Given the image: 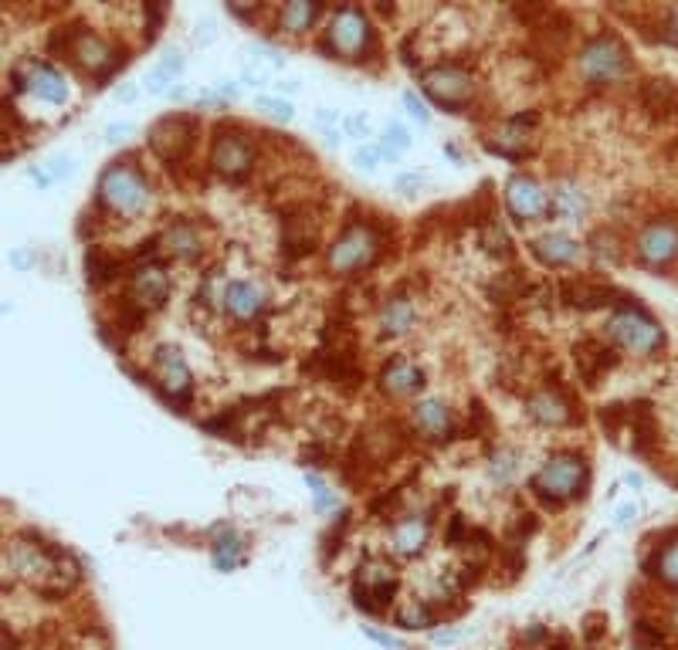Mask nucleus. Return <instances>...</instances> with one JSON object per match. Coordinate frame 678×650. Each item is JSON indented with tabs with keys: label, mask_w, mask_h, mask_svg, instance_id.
I'll return each instance as SVG.
<instances>
[{
	"label": "nucleus",
	"mask_w": 678,
	"mask_h": 650,
	"mask_svg": "<svg viewBox=\"0 0 678 650\" xmlns=\"http://www.w3.org/2000/svg\"><path fill=\"white\" fill-rule=\"evenodd\" d=\"M638 254L645 265L662 268L678 254V224L672 221H651L638 234Z\"/></svg>",
	"instance_id": "11"
},
{
	"label": "nucleus",
	"mask_w": 678,
	"mask_h": 650,
	"mask_svg": "<svg viewBox=\"0 0 678 650\" xmlns=\"http://www.w3.org/2000/svg\"><path fill=\"white\" fill-rule=\"evenodd\" d=\"M312 126H316L319 133H329V129L339 126V112L336 109H326V105H319V109L312 112Z\"/></svg>",
	"instance_id": "42"
},
{
	"label": "nucleus",
	"mask_w": 678,
	"mask_h": 650,
	"mask_svg": "<svg viewBox=\"0 0 678 650\" xmlns=\"http://www.w3.org/2000/svg\"><path fill=\"white\" fill-rule=\"evenodd\" d=\"M309 488H312V502H316L319 512H329V508H336V495L329 491V485L323 478H316V474H309Z\"/></svg>",
	"instance_id": "36"
},
{
	"label": "nucleus",
	"mask_w": 678,
	"mask_h": 650,
	"mask_svg": "<svg viewBox=\"0 0 678 650\" xmlns=\"http://www.w3.org/2000/svg\"><path fill=\"white\" fill-rule=\"evenodd\" d=\"M167 292H170V281H167V271L160 265H146L133 275V302L139 309H156V305H163L167 302Z\"/></svg>",
	"instance_id": "18"
},
{
	"label": "nucleus",
	"mask_w": 678,
	"mask_h": 650,
	"mask_svg": "<svg viewBox=\"0 0 678 650\" xmlns=\"http://www.w3.org/2000/svg\"><path fill=\"white\" fill-rule=\"evenodd\" d=\"M214 34H217V31L211 28V21H201V24H197V31H194V45H201V48H204V45H211Z\"/></svg>",
	"instance_id": "45"
},
{
	"label": "nucleus",
	"mask_w": 678,
	"mask_h": 650,
	"mask_svg": "<svg viewBox=\"0 0 678 650\" xmlns=\"http://www.w3.org/2000/svg\"><path fill=\"white\" fill-rule=\"evenodd\" d=\"M458 637H462V630H445V634H434V644H451Z\"/></svg>",
	"instance_id": "55"
},
{
	"label": "nucleus",
	"mask_w": 678,
	"mask_h": 650,
	"mask_svg": "<svg viewBox=\"0 0 678 650\" xmlns=\"http://www.w3.org/2000/svg\"><path fill=\"white\" fill-rule=\"evenodd\" d=\"M404 109L411 112L417 122H428V109H424V102H421V95H417V92H404Z\"/></svg>",
	"instance_id": "44"
},
{
	"label": "nucleus",
	"mask_w": 678,
	"mask_h": 650,
	"mask_svg": "<svg viewBox=\"0 0 678 650\" xmlns=\"http://www.w3.org/2000/svg\"><path fill=\"white\" fill-rule=\"evenodd\" d=\"M72 58H75L78 68H85V72H92V75H106V72H112V68L119 65L116 48H112L106 38L92 34V31H82L72 41Z\"/></svg>",
	"instance_id": "13"
},
{
	"label": "nucleus",
	"mask_w": 678,
	"mask_h": 650,
	"mask_svg": "<svg viewBox=\"0 0 678 650\" xmlns=\"http://www.w3.org/2000/svg\"><path fill=\"white\" fill-rule=\"evenodd\" d=\"M363 634H367L370 640H377V644H384L390 650H397V640L387 634V630H377V627H363Z\"/></svg>",
	"instance_id": "46"
},
{
	"label": "nucleus",
	"mask_w": 678,
	"mask_h": 650,
	"mask_svg": "<svg viewBox=\"0 0 678 650\" xmlns=\"http://www.w3.org/2000/svg\"><path fill=\"white\" fill-rule=\"evenodd\" d=\"M417 322V309L411 298H390L384 305V312H380V329L390 332V336H404V332H411Z\"/></svg>",
	"instance_id": "25"
},
{
	"label": "nucleus",
	"mask_w": 678,
	"mask_h": 650,
	"mask_svg": "<svg viewBox=\"0 0 678 650\" xmlns=\"http://www.w3.org/2000/svg\"><path fill=\"white\" fill-rule=\"evenodd\" d=\"M390 542H394V549L401 556H417L424 549V542H428V522L424 518H404V522L394 525Z\"/></svg>",
	"instance_id": "24"
},
{
	"label": "nucleus",
	"mask_w": 678,
	"mask_h": 650,
	"mask_svg": "<svg viewBox=\"0 0 678 650\" xmlns=\"http://www.w3.org/2000/svg\"><path fill=\"white\" fill-rule=\"evenodd\" d=\"M224 309H228L231 319L238 322H251L258 312L265 309V292L258 281H231L224 288Z\"/></svg>",
	"instance_id": "17"
},
{
	"label": "nucleus",
	"mask_w": 678,
	"mask_h": 650,
	"mask_svg": "<svg viewBox=\"0 0 678 650\" xmlns=\"http://www.w3.org/2000/svg\"><path fill=\"white\" fill-rule=\"evenodd\" d=\"M4 576L7 583L24 579V583H34L48 593H62L68 586H75L78 562L65 556L62 549L41 546L31 539H11L4 549Z\"/></svg>",
	"instance_id": "1"
},
{
	"label": "nucleus",
	"mask_w": 678,
	"mask_h": 650,
	"mask_svg": "<svg viewBox=\"0 0 678 650\" xmlns=\"http://www.w3.org/2000/svg\"><path fill=\"white\" fill-rule=\"evenodd\" d=\"M343 129H346V136H353V139H367L370 136V116L367 112H353V116L343 119Z\"/></svg>",
	"instance_id": "39"
},
{
	"label": "nucleus",
	"mask_w": 678,
	"mask_h": 650,
	"mask_svg": "<svg viewBox=\"0 0 678 650\" xmlns=\"http://www.w3.org/2000/svg\"><path fill=\"white\" fill-rule=\"evenodd\" d=\"M241 559H245V539L231 529L217 532L214 535V566L221 569V573H234V569L241 566Z\"/></svg>",
	"instance_id": "27"
},
{
	"label": "nucleus",
	"mask_w": 678,
	"mask_h": 650,
	"mask_svg": "<svg viewBox=\"0 0 678 650\" xmlns=\"http://www.w3.org/2000/svg\"><path fill=\"white\" fill-rule=\"evenodd\" d=\"M167 99L170 102H180V99H190V89L187 85H173V89L167 92Z\"/></svg>",
	"instance_id": "53"
},
{
	"label": "nucleus",
	"mask_w": 678,
	"mask_h": 650,
	"mask_svg": "<svg viewBox=\"0 0 678 650\" xmlns=\"http://www.w3.org/2000/svg\"><path fill=\"white\" fill-rule=\"evenodd\" d=\"M153 370H156V383H160V390L167 393V397L184 400L190 393V370H187V363H184V356H180L177 346L156 349Z\"/></svg>",
	"instance_id": "12"
},
{
	"label": "nucleus",
	"mask_w": 678,
	"mask_h": 650,
	"mask_svg": "<svg viewBox=\"0 0 678 650\" xmlns=\"http://www.w3.org/2000/svg\"><path fill=\"white\" fill-rule=\"evenodd\" d=\"M370 45V24L360 7H336L329 21V48L339 58H356Z\"/></svg>",
	"instance_id": "8"
},
{
	"label": "nucleus",
	"mask_w": 678,
	"mask_h": 650,
	"mask_svg": "<svg viewBox=\"0 0 678 650\" xmlns=\"http://www.w3.org/2000/svg\"><path fill=\"white\" fill-rule=\"evenodd\" d=\"M611 336L621 349H628V353H651V349H658L665 342V332L662 325L651 319L648 312L641 309H621L614 312L611 319Z\"/></svg>",
	"instance_id": "5"
},
{
	"label": "nucleus",
	"mask_w": 678,
	"mask_h": 650,
	"mask_svg": "<svg viewBox=\"0 0 678 650\" xmlns=\"http://www.w3.org/2000/svg\"><path fill=\"white\" fill-rule=\"evenodd\" d=\"M536 116H523V119H509L502 122V126H495L489 136H485V149H492V153L499 156H509V160H516V156H526L529 153V143H533V133H529V122Z\"/></svg>",
	"instance_id": "15"
},
{
	"label": "nucleus",
	"mask_w": 678,
	"mask_h": 650,
	"mask_svg": "<svg viewBox=\"0 0 678 650\" xmlns=\"http://www.w3.org/2000/svg\"><path fill=\"white\" fill-rule=\"evenodd\" d=\"M319 11H323V7L306 4V0H295V4H285L282 11H278V24H282V31L299 34V31L312 28V21L319 17Z\"/></svg>",
	"instance_id": "29"
},
{
	"label": "nucleus",
	"mask_w": 678,
	"mask_h": 650,
	"mask_svg": "<svg viewBox=\"0 0 678 650\" xmlns=\"http://www.w3.org/2000/svg\"><path fill=\"white\" fill-rule=\"evenodd\" d=\"M373 254H377V234L363 224L346 227V231L336 237L333 248H329V268L339 271V275L360 271L363 265H370Z\"/></svg>",
	"instance_id": "6"
},
{
	"label": "nucleus",
	"mask_w": 678,
	"mask_h": 650,
	"mask_svg": "<svg viewBox=\"0 0 678 650\" xmlns=\"http://www.w3.org/2000/svg\"><path fill=\"white\" fill-rule=\"evenodd\" d=\"M634 515H638V505H634V502L621 505V508H617V525H631Z\"/></svg>",
	"instance_id": "49"
},
{
	"label": "nucleus",
	"mask_w": 678,
	"mask_h": 650,
	"mask_svg": "<svg viewBox=\"0 0 678 650\" xmlns=\"http://www.w3.org/2000/svg\"><path fill=\"white\" fill-rule=\"evenodd\" d=\"M211 160H214V170L224 173V177H241V173H248L251 163H255V146H251V139L245 136L228 133L214 143Z\"/></svg>",
	"instance_id": "14"
},
{
	"label": "nucleus",
	"mask_w": 678,
	"mask_h": 650,
	"mask_svg": "<svg viewBox=\"0 0 678 650\" xmlns=\"http://www.w3.org/2000/svg\"><path fill=\"white\" fill-rule=\"evenodd\" d=\"M380 386H384L390 397H411V393H417L424 386V373L411 359H394V363H387L384 376H380Z\"/></svg>",
	"instance_id": "20"
},
{
	"label": "nucleus",
	"mask_w": 678,
	"mask_h": 650,
	"mask_svg": "<svg viewBox=\"0 0 678 650\" xmlns=\"http://www.w3.org/2000/svg\"><path fill=\"white\" fill-rule=\"evenodd\" d=\"M628 72H631L628 48H624L617 38H611V34L587 41L584 51H580V75L590 78V82L614 85V82H621Z\"/></svg>",
	"instance_id": "4"
},
{
	"label": "nucleus",
	"mask_w": 678,
	"mask_h": 650,
	"mask_svg": "<svg viewBox=\"0 0 678 650\" xmlns=\"http://www.w3.org/2000/svg\"><path fill=\"white\" fill-rule=\"evenodd\" d=\"M156 72H163L167 78H177L180 72H184V51H177V48H170V51H163V58L156 61Z\"/></svg>",
	"instance_id": "37"
},
{
	"label": "nucleus",
	"mask_w": 678,
	"mask_h": 650,
	"mask_svg": "<svg viewBox=\"0 0 678 650\" xmlns=\"http://www.w3.org/2000/svg\"><path fill=\"white\" fill-rule=\"evenodd\" d=\"M424 92H428L431 102L445 105V109H455V105H462L472 99L475 92V82L472 75L465 72V68L458 65H434L424 72Z\"/></svg>",
	"instance_id": "7"
},
{
	"label": "nucleus",
	"mask_w": 678,
	"mask_h": 650,
	"mask_svg": "<svg viewBox=\"0 0 678 650\" xmlns=\"http://www.w3.org/2000/svg\"><path fill=\"white\" fill-rule=\"evenodd\" d=\"M665 38L672 41V45H678V7H672L665 17Z\"/></svg>",
	"instance_id": "47"
},
{
	"label": "nucleus",
	"mask_w": 678,
	"mask_h": 650,
	"mask_svg": "<svg viewBox=\"0 0 678 650\" xmlns=\"http://www.w3.org/2000/svg\"><path fill=\"white\" fill-rule=\"evenodd\" d=\"M485 251H492V254H506L509 251V237L499 231V227H489V231H485Z\"/></svg>",
	"instance_id": "43"
},
{
	"label": "nucleus",
	"mask_w": 678,
	"mask_h": 650,
	"mask_svg": "<svg viewBox=\"0 0 678 650\" xmlns=\"http://www.w3.org/2000/svg\"><path fill=\"white\" fill-rule=\"evenodd\" d=\"M190 129H194V126H190L187 116H167V119H160L150 129L153 153H160L163 160H173V156H180L190 146Z\"/></svg>",
	"instance_id": "16"
},
{
	"label": "nucleus",
	"mask_w": 678,
	"mask_h": 650,
	"mask_svg": "<svg viewBox=\"0 0 678 650\" xmlns=\"http://www.w3.org/2000/svg\"><path fill=\"white\" fill-rule=\"evenodd\" d=\"M11 261L17 268H28L31 265V254L28 251H11Z\"/></svg>",
	"instance_id": "54"
},
{
	"label": "nucleus",
	"mask_w": 678,
	"mask_h": 650,
	"mask_svg": "<svg viewBox=\"0 0 678 650\" xmlns=\"http://www.w3.org/2000/svg\"><path fill=\"white\" fill-rule=\"evenodd\" d=\"M380 146H384L390 156H397L401 149H411V129L401 126V122H387V129L380 133Z\"/></svg>",
	"instance_id": "33"
},
{
	"label": "nucleus",
	"mask_w": 678,
	"mask_h": 650,
	"mask_svg": "<svg viewBox=\"0 0 678 650\" xmlns=\"http://www.w3.org/2000/svg\"><path fill=\"white\" fill-rule=\"evenodd\" d=\"M275 92L282 95V99H289V95L299 92V82H292V78H278V82H275Z\"/></svg>",
	"instance_id": "50"
},
{
	"label": "nucleus",
	"mask_w": 678,
	"mask_h": 650,
	"mask_svg": "<svg viewBox=\"0 0 678 650\" xmlns=\"http://www.w3.org/2000/svg\"><path fill=\"white\" fill-rule=\"evenodd\" d=\"M533 254L543 265H573L580 258V244L570 234H543L533 241Z\"/></svg>",
	"instance_id": "22"
},
{
	"label": "nucleus",
	"mask_w": 678,
	"mask_h": 650,
	"mask_svg": "<svg viewBox=\"0 0 678 650\" xmlns=\"http://www.w3.org/2000/svg\"><path fill=\"white\" fill-rule=\"evenodd\" d=\"M136 95H139V85L133 82V85H119L116 99H119V102H129V99H136Z\"/></svg>",
	"instance_id": "52"
},
{
	"label": "nucleus",
	"mask_w": 678,
	"mask_h": 650,
	"mask_svg": "<svg viewBox=\"0 0 678 650\" xmlns=\"http://www.w3.org/2000/svg\"><path fill=\"white\" fill-rule=\"evenodd\" d=\"M268 68L265 65H258V61H245V68H241V82L245 85H251V89H262V85H268Z\"/></svg>",
	"instance_id": "38"
},
{
	"label": "nucleus",
	"mask_w": 678,
	"mask_h": 650,
	"mask_svg": "<svg viewBox=\"0 0 678 650\" xmlns=\"http://www.w3.org/2000/svg\"><path fill=\"white\" fill-rule=\"evenodd\" d=\"M587 464L580 461V454H556L536 471L533 488L536 495L546 498V502H570V498H580L587 488Z\"/></svg>",
	"instance_id": "2"
},
{
	"label": "nucleus",
	"mask_w": 678,
	"mask_h": 650,
	"mask_svg": "<svg viewBox=\"0 0 678 650\" xmlns=\"http://www.w3.org/2000/svg\"><path fill=\"white\" fill-rule=\"evenodd\" d=\"M397 593V573L387 566V562H367L356 576L353 586V600L363 606V610H384V606L394 600Z\"/></svg>",
	"instance_id": "9"
},
{
	"label": "nucleus",
	"mask_w": 678,
	"mask_h": 650,
	"mask_svg": "<svg viewBox=\"0 0 678 650\" xmlns=\"http://www.w3.org/2000/svg\"><path fill=\"white\" fill-rule=\"evenodd\" d=\"M24 89H28L31 95H38L41 102H51V105H65V102H68V85H65V78L58 75L55 68H48V65H31Z\"/></svg>",
	"instance_id": "21"
},
{
	"label": "nucleus",
	"mask_w": 678,
	"mask_h": 650,
	"mask_svg": "<svg viewBox=\"0 0 678 650\" xmlns=\"http://www.w3.org/2000/svg\"><path fill=\"white\" fill-rule=\"evenodd\" d=\"M516 468H519V458H516V454H509V451H502L499 458L492 461V474L499 481H509V474H516Z\"/></svg>",
	"instance_id": "41"
},
{
	"label": "nucleus",
	"mask_w": 678,
	"mask_h": 650,
	"mask_svg": "<svg viewBox=\"0 0 678 650\" xmlns=\"http://www.w3.org/2000/svg\"><path fill=\"white\" fill-rule=\"evenodd\" d=\"M380 160H394V156L387 153L384 146L380 143H367V146H356V153H353V163L360 166V170H373V166H377Z\"/></svg>",
	"instance_id": "35"
},
{
	"label": "nucleus",
	"mask_w": 678,
	"mask_h": 650,
	"mask_svg": "<svg viewBox=\"0 0 678 650\" xmlns=\"http://www.w3.org/2000/svg\"><path fill=\"white\" fill-rule=\"evenodd\" d=\"M411 424L421 430L424 437H441L451 427V414H448V407L441 400H424V403H417V407H414Z\"/></svg>",
	"instance_id": "23"
},
{
	"label": "nucleus",
	"mask_w": 678,
	"mask_h": 650,
	"mask_svg": "<svg viewBox=\"0 0 678 650\" xmlns=\"http://www.w3.org/2000/svg\"><path fill=\"white\" fill-rule=\"evenodd\" d=\"M163 248H167L170 254H177V258L194 261L197 254H201V234H197L187 221H177L163 231Z\"/></svg>",
	"instance_id": "26"
},
{
	"label": "nucleus",
	"mask_w": 678,
	"mask_h": 650,
	"mask_svg": "<svg viewBox=\"0 0 678 650\" xmlns=\"http://www.w3.org/2000/svg\"><path fill=\"white\" fill-rule=\"evenodd\" d=\"M214 92L221 95L224 102H231L234 95H238V85H234V82H217V85H214Z\"/></svg>",
	"instance_id": "51"
},
{
	"label": "nucleus",
	"mask_w": 678,
	"mask_h": 650,
	"mask_svg": "<svg viewBox=\"0 0 678 650\" xmlns=\"http://www.w3.org/2000/svg\"><path fill=\"white\" fill-rule=\"evenodd\" d=\"M550 204H553V214L563 217V221H580L587 210L584 193L573 187V183H556V190L550 193Z\"/></svg>",
	"instance_id": "28"
},
{
	"label": "nucleus",
	"mask_w": 678,
	"mask_h": 650,
	"mask_svg": "<svg viewBox=\"0 0 678 650\" xmlns=\"http://www.w3.org/2000/svg\"><path fill=\"white\" fill-rule=\"evenodd\" d=\"M48 166V177H51V183H58V180H68L72 177V156H65V153H58V156H51V160L45 163Z\"/></svg>",
	"instance_id": "40"
},
{
	"label": "nucleus",
	"mask_w": 678,
	"mask_h": 650,
	"mask_svg": "<svg viewBox=\"0 0 678 650\" xmlns=\"http://www.w3.org/2000/svg\"><path fill=\"white\" fill-rule=\"evenodd\" d=\"M506 204L516 217L523 221H540V217L553 214L550 204V190H543V183H536L533 177L519 173V177H509L506 183Z\"/></svg>",
	"instance_id": "10"
},
{
	"label": "nucleus",
	"mask_w": 678,
	"mask_h": 650,
	"mask_svg": "<svg viewBox=\"0 0 678 650\" xmlns=\"http://www.w3.org/2000/svg\"><path fill=\"white\" fill-rule=\"evenodd\" d=\"M99 193H102V204L126 217L143 214V210L150 207V183H146V177L136 166H126V163H116L102 173Z\"/></svg>",
	"instance_id": "3"
},
{
	"label": "nucleus",
	"mask_w": 678,
	"mask_h": 650,
	"mask_svg": "<svg viewBox=\"0 0 678 650\" xmlns=\"http://www.w3.org/2000/svg\"><path fill=\"white\" fill-rule=\"evenodd\" d=\"M255 105L265 112L268 119H275V122H292V116H295V112H292V102H289V99H282V95H258Z\"/></svg>",
	"instance_id": "34"
},
{
	"label": "nucleus",
	"mask_w": 678,
	"mask_h": 650,
	"mask_svg": "<svg viewBox=\"0 0 678 650\" xmlns=\"http://www.w3.org/2000/svg\"><path fill=\"white\" fill-rule=\"evenodd\" d=\"M526 407H529V417H533L536 424H543V427H563V424H570V400L563 397V393H556V390L533 393Z\"/></svg>",
	"instance_id": "19"
},
{
	"label": "nucleus",
	"mask_w": 678,
	"mask_h": 650,
	"mask_svg": "<svg viewBox=\"0 0 678 650\" xmlns=\"http://www.w3.org/2000/svg\"><path fill=\"white\" fill-rule=\"evenodd\" d=\"M655 576L668 586H678V539L658 549L655 556Z\"/></svg>",
	"instance_id": "31"
},
{
	"label": "nucleus",
	"mask_w": 678,
	"mask_h": 650,
	"mask_svg": "<svg viewBox=\"0 0 678 650\" xmlns=\"http://www.w3.org/2000/svg\"><path fill=\"white\" fill-rule=\"evenodd\" d=\"M323 139L336 149V146H339V129H329V133H323Z\"/></svg>",
	"instance_id": "56"
},
{
	"label": "nucleus",
	"mask_w": 678,
	"mask_h": 650,
	"mask_svg": "<svg viewBox=\"0 0 678 650\" xmlns=\"http://www.w3.org/2000/svg\"><path fill=\"white\" fill-rule=\"evenodd\" d=\"M614 359L617 356L611 353V349L594 346V342H584V346L577 349V363H580V370H584L587 376H601L604 370H611Z\"/></svg>",
	"instance_id": "30"
},
{
	"label": "nucleus",
	"mask_w": 678,
	"mask_h": 650,
	"mask_svg": "<svg viewBox=\"0 0 678 650\" xmlns=\"http://www.w3.org/2000/svg\"><path fill=\"white\" fill-rule=\"evenodd\" d=\"M126 133H133L126 122H109V126H106V139H109V143H119V139H126Z\"/></svg>",
	"instance_id": "48"
},
{
	"label": "nucleus",
	"mask_w": 678,
	"mask_h": 650,
	"mask_svg": "<svg viewBox=\"0 0 678 650\" xmlns=\"http://www.w3.org/2000/svg\"><path fill=\"white\" fill-rule=\"evenodd\" d=\"M428 623H434V617H431V610L424 603H417V600H411V603H404L401 610H397V627H407V630H424Z\"/></svg>",
	"instance_id": "32"
}]
</instances>
